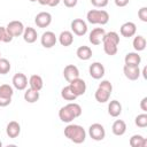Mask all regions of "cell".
<instances>
[{"label": "cell", "mask_w": 147, "mask_h": 147, "mask_svg": "<svg viewBox=\"0 0 147 147\" xmlns=\"http://www.w3.org/2000/svg\"><path fill=\"white\" fill-rule=\"evenodd\" d=\"M64 136L74 144H83L86 139V131L82 125L68 124L64 127Z\"/></svg>", "instance_id": "6da1fadb"}, {"label": "cell", "mask_w": 147, "mask_h": 147, "mask_svg": "<svg viewBox=\"0 0 147 147\" xmlns=\"http://www.w3.org/2000/svg\"><path fill=\"white\" fill-rule=\"evenodd\" d=\"M87 22L91 24L105 25L109 22V14L103 9H91L86 14Z\"/></svg>", "instance_id": "7a4b0ae2"}, {"label": "cell", "mask_w": 147, "mask_h": 147, "mask_svg": "<svg viewBox=\"0 0 147 147\" xmlns=\"http://www.w3.org/2000/svg\"><path fill=\"white\" fill-rule=\"evenodd\" d=\"M88 134L90 137L95 141H101L106 137V130L102 124L100 123H93L88 127Z\"/></svg>", "instance_id": "3957f363"}, {"label": "cell", "mask_w": 147, "mask_h": 147, "mask_svg": "<svg viewBox=\"0 0 147 147\" xmlns=\"http://www.w3.org/2000/svg\"><path fill=\"white\" fill-rule=\"evenodd\" d=\"M70 26H71V31L74 32V34H76L78 37H83L87 32V24L82 18H75L71 22Z\"/></svg>", "instance_id": "277c9868"}, {"label": "cell", "mask_w": 147, "mask_h": 147, "mask_svg": "<svg viewBox=\"0 0 147 147\" xmlns=\"http://www.w3.org/2000/svg\"><path fill=\"white\" fill-rule=\"evenodd\" d=\"M34 23L38 28H47L52 23V15L48 11H40L34 17Z\"/></svg>", "instance_id": "5b68a950"}, {"label": "cell", "mask_w": 147, "mask_h": 147, "mask_svg": "<svg viewBox=\"0 0 147 147\" xmlns=\"http://www.w3.org/2000/svg\"><path fill=\"white\" fill-rule=\"evenodd\" d=\"M69 86L71 87L72 92L77 96H80V95L85 94V92H86V83L79 77L76 78V79H72L71 82H69Z\"/></svg>", "instance_id": "8992f818"}, {"label": "cell", "mask_w": 147, "mask_h": 147, "mask_svg": "<svg viewBox=\"0 0 147 147\" xmlns=\"http://www.w3.org/2000/svg\"><path fill=\"white\" fill-rule=\"evenodd\" d=\"M24 25L21 21H11L7 24L6 29L7 31L13 36V37H20L23 34V31H24Z\"/></svg>", "instance_id": "52a82bcc"}, {"label": "cell", "mask_w": 147, "mask_h": 147, "mask_svg": "<svg viewBox=\"0 0 147 147\" xmlns=\"http://www.w3.org/2000/svg\"><path fill=\"white\" fill-rule=\"evenodd\" d=\"M105 67L100 62H93L88 68V74L93 79H101L105 76Z\"/></svg>", "instance_id": "ba28073f"}, {"label": "cell", "mask_w": 147, "mask_h": 147, "mask_svg": "<svg viewBox=\"0 0 147 147\" xmlns=\"http://www.w3.org/2000/svg\"><path fill=\"white\" fill-rule=\"evenodd\" d=\"M106 34V31L103 28H95L93 29L91 32H90V36H88V40L92 45H100L102 42V39Z\"/></svg>", "instance_id": "9c48e42d"}, {"label": "cell", "mask_w": 147, "mask_h": 147, "mask_svg": "<svg viewBox=\"0 0 147 147\" xmlns=\"http://www.w3.org/2000/svg\"><path fill=\"white\" fill-rule=\"evenodd\" d=\"M56 41H57V38H56L55 33L52 31H46L40 37V42H41L42 47H45V48H52L53 46H55Z\"/></svg>", "instance_id": "30bf717a"}, {"label": "cell", "mask_w": 147, "mask_h": 147, "mask_svg": "<svg viewBox=\"0 0 147 147\" xmlns=\"http://www.w3.org/2000/svg\"><path fill=\"white\" fill-rule=\"evenodd\" d=\"M11 83H13V86H14L16 90H18V91L25 90L26 86H28V84H29L26 76H25L24 74H22V72L15 74L14 77H13V79H11Z\"/></svg>", "instance_id": "8fae6325"}, {"label": "cell", "mask_w": 147, "mask_h": 147, "mask_svg": "<svg viewBox=\"0 0 147 147\" xmlns=\"http://www.w3.org/2000/svg\"><path fill=\"white\" fill-rule=\"evenodd\" d=\"M123 72H124V76L129 80H137L141 75L139 65H126L125 64L123 68Z\"/></svg>", "instance_id": "7c38bea8"}, {"label": "cell", "mask_w": 147, "mask_h": 147, "mask_svg": "<svg viewBox=\"0 0 147 147\" xmlns=\"http://www.w3.org/2000/svg\"><path fill=\"white\" fill-rule=\"evenodd\" d=\"M63 76H64V79L69 83L71 82L72 79H76L79 77V70L76 65L74 64H68L64 67L63 69Z\"/></svg>", "instance_id": "4fadbf2b"}, {"label": "cell", "mask_w": 147, "mask_h": 147, "mask_svg": "<svg viewBox=\"0 0 147 147\" xmlns=\"http://www.w3.org/2000/svg\"><path fill=\"white\" fill-rule=\"evenodd\" d=\"M119 32L123 37L125 38H130V37H133L137 32V25L133 23V22H125L124 24L121 25V29H119Z\"/></svg>", "instance_id": "5bb4252c"}, {"label": "cell", "mask_w": 147, "mask_h": 147, "mask_svg": "<svg viewBox=\"0 0 147 147\" xmlns=\"http://www.w3.org/2000/svg\"><path fill=\"white\" fill-rule=\"evenodd\" d=\"M6 133L9 138H17L21 133V125L18 124V122L16 121H11L7 124V127H6Z\"/></svg>", "instance_id": "9a60e30c"}, {"label": "cell", "mask_w": 147, "mask_h": 147, "mask_svg": "<svg viewBox=\"0 0 147 147\" xmlns=\"http://www.w3.org/2000/svg\"><path fill=\"white\" fill-rule=\"evenodd\" d=\"M59 117L64 123H70L71 121H74L76 118L75 115L72 114V111L70 110V108L67 105L60 108V110H59Z\"/></svg>", "instance_id": "2e32d148"}, {"label": "cell", "mask_w": 147, "mask_h": 147, "mask_svg": "<svg viewBox=\"0 0 147 147\" xmlns=\"http://www.w3.org/2000/svg\"><path fill=\"white\" fill-rule=\"evenodd\" d=\"M59 42L64 47L71 46L74 42V33L71 31H68V30L62 31L59 36Z\"/></svg>", "instance_id": "e0dca14e"}, {"label": "cell", "mask_w": 147, "mask_h": 147, "mask_svg": "<svg viewBox=\"0 0 147 147\" xmlns=\"http://www.w3.org/2000/svg\"><path fill=\"white\" fill-rule=\"evenodd\" d=\"M111 131L117 137L123 136L126 132V123L123 119H116L111 125Z\"/></svg>", "instance_id": "ac0fdd59"}, {"label": "cell", "mask_w": 147, "mask_h": 147, "mask_svg": "<svg viewBox=\"0 0 147 147\" xmlns=\"http://www.w3.org/2000/svg\"><path fill=\"white\" fill-rule=\"evenodd\" d=\"M23 39L25 42L28 44H33L36 40H37V37H38V33L36 31V29L31 28V26H28V28H24V31H23Z\"/></svg>", "instance_id": "d6986e66"}, {"label": "cell", "mask_w": 147, "mask_h": 147, "mask_svg": "<svg viewBox=\"0 0 147 147\" xmlns=\"http://www.w3.org/2000/svg\"><path fill=\"white\" fill-rule=\"evenodd\" d=\"M108 114L111 117H118L122 114V105L117 100H111L108 105Z\"/></svg>", "instance_id": "ffe728a7"}, {"label": "cell", "mask_w": 147, "mask_h": 147, "mask_svg": "<svg viewBox=\"0 0 147 147\" xmlns=\"http://www.w3.org/2000/svg\"><path fill=\"white\" fill-rule=\"evenodd\" d=\"M76 55L79 60H83V61H87L92 57V49L88 47V46H79L76 51Z\"/></svg>", "instance_id": "44dd1931"}, {"label": "cell", "mask_w": 147, "mask_h": 147, "mask_svg": "<svg viewBox=\"0 0 147 147\" xmlns=\"http://www.w3.org/2000/svg\"><path fill=\"white\" fill-rule=\"evenodd\" d=\"M124 62L126 65H139L141 62V56L138 54V52H130L125 55Z\"/></svg>", "instance_id": "7402d4cb"}, {"label": "cell", "mask_w": 147, "mask_h": 147, "mask_svg": "<svg viewBox=\"0 0 147 147\" xmlns=\"http://www.w3.org/2000/svg\"><path fill=\"white\" fill-rule=\"evenodd\" d=\"M110 94H111L110 92H108V91H106V90H103L101 87H98L96 91H95V93H94V98H95V100L98 102L105 103V102H107L109 100Z\"/></svg>", "instance_id": "603a6c76"}, {"label": "cell", "mask_w": 147, "mask_h": 147, "mask_svg": "<svg viewBox=\"0 0 147 147\" xmlns=\"http://www.w3.org/2000/svg\"><path fill=\"white\" fill-rule=\"evenodd\" d=\"M131 147H145L147 145V139L144 138L141 134H133L129 141Z\"/></svg>", "instance_id": "cb8c5ba5"}, {"label": "cell", "mask_w": 147, "mask_h": 147, "mask_svg": "<svg viewBox=\"0 0 147 147\" xmlns=\"http://www.w3.org/2000/svg\"><path fill=\"white\" fill-rule=\"evenodd\" d=\"M24 100L29 103H34L39 100V91L33 90V88H28L24 92Z\"/></svg>", "instance_id": "d4e9b609"}, {"label": "cell", "mask_w": 147, "mask_h": 147, "mask_svg": "<svg viewBox=\"0 0 147 147\" xmlns=\"http://www.w3.org/2000/svg\"><path fill=\"white\" fill-rule=\"evenodd\" d=\"M29 85L31 88L33 90H37V91H40L44 86V82H42V78L39 76V75H32L30 78H29Z\"/></svg>", "instance_id": "484cf974"}, {"label": "cell", "mask_w": 147, "mask_h": 147, "mask_svg": "<svg viewBox=\"0 0 147 147\" xmlns=\"http://www.w3.org/2000/svg\"><path fill=\"white\" fill-rule=\"evenodd\" d=\"M102 42H108V44H113V45H117L119 44V34L115 31H110L107 32L102 39Z\"/></svg>", "instance_id": "4316f807"}, {"label": "cell", "mask_w": 147, "mask_h": 147, "mask_svg": "<svg viewBox=\"0 0 147 147\" xmlns=\"http://www.w3.org/2000/svg\"><path fill=\"white\" fill-rule=\"evenodd\" d=\"M132 45H133V48L137 51V52H141L146 48V39L144 36H137L134 37L133 41H132Z\"/></svg>", "instance_id": "83f0119b"}, {"label": "cell", "mask_w": 147, "mask_h": 147, "mask_svg": "<svg viewBox=\"0 0 147 147\" xmlns=\"http://www.w3.org/2000/svg\"><path fill=\"white\" fill-rule=\"evenodd\" d=\"M61 96L65 100V101H75L77 99V95L72 92L71 87L68 85V86H64L62 90H61Z\"/></svg>", "instance_id": "f1b7e54d"}, {"label": "cell", "mask_w": 147, "mask_h": 147, "mask_svg": "<svg viewBox=\"0 0 147 147\" xmlns=\"http://www.w3.org/2000/svg\"><path fill=\"white\" fill-rule=\"evenodd\" d=\"M10 69H11L10 62L5 57H0V75L8 74L10 71Z\"/></svg>", "instance_id": "f546056e"}, {"label": "cell", "mask_w": 147, "mask_h": 147, "mask_svg": "<svg viewBox=\"0 0 147 147\" xmlns=\"http://www.w3.org/2000/svg\"><path fill=\"white\" fill-rule=\"evenodd\" d=\"M134 123L140 129H144L147 126V114L146 113H142V114H139L136 119H134Z\"/></svg>", "instance_id": "4dcf8cb0"}, {"label": "cell", "mask_w": 147, "mask_h": 147, "mask_svg": "<svg viewBox=\"0 0 147 147\" xmlns=\"http://www.w3.org/2000/svg\"><path fill=\"white\" fill-rule=\"evenodd\" d=\"M102 45H103V51H105V53H106L107 55H109V56L115 55V54L117 53V51H118L117 45H113V44H108V42H102Z\"/></svg>", "instance_id": "1f68e13d"}, {"label": "cell", "mask_w": 147, "mask_h": 147, "mask_svg": "<svg viewBox=\"0 0 147 147\" xmlns=\"http://www.w3.org/2000/svg\"><path fill=\"white\" fill-rule=\"evenodd\" d=\"M13 36L7 31L6 26H0V39L2 42H10L13 40Z\"/></svg>", "instance_id": "d6a6232c"}, {"label": "cell", "mask_w": 147, "mask_h": 147, "mask_svg": "<svg viewBox=\"0 0 147 147\" xmlns=\"http://www.w3.org/2000/svg\"><path fill=\"white\" fill-rule=\"evenodd\" d=\"M0 94L5 95V96H10L11 98L13 94H14V90H13V87L10 85L2 84V85H0Z\"/></svg>", "instance_id": "836d02e7"}, {"label": "cell", "mask_w": 147, "mask_h": 147, "mask_svg": "<svg viewBox=\"0 0 147 147\" xmlns=\"http://www.w3.org/2000/svg\"><path fill=\"white\" fill-rule=\"evenodd\" d=\"M98 87H101V88H103V90H106V91H108V92H113V85H111V83L109 82V80H101V83L99 84V86Z\"/></svg>", "instance_id": "e575fe53"}, {"label": "cell", "mask_w": 147, "mask_h": 147, "mask_svg": "<svg viewBox=\"0 0 147 147\" xmlns=\"http://www.w3.org/2000/svg\"><path fill=\"white\" fill-rule=\"evenodd\" d=\"M138 17L142 22H147V7H141L138 10Z\"/></svg>", "instance_id": "d590c367"}, {"label": "cell", "mask_w": 147, "mask_h": 147, "mask_svg": "<svg viewBox=\"0 0 147 147\" xmlns=\"http://www.w3.org/2000/svg\"><path fill=\"white\" fill-rule=\"evenodd\" d=\"M108 1L109 0H91V3L94 6V7H98V8H103L108 5Z\"/></svg>", "instance_id": "8d00e7d4"}, {"label": "cell", "mask_w": 147, "mask_h": 147, "mask_svg": "<svg viewBox=\"0 0 147 147\" xmlns=\"http://www.w3.org/2000/svg\"><path fill=\"white\" fill-rule=\"evenodd\" d=\"M10 102H11L10 96H5L0 94V107H7L8 105H10Z\"/></svg>", "instance_id": "74e56055"}, {"label": "cell", "mask_w": 147, "mask_h": 147, "mask_svg": "<svg viewBox=\"0 0 147 147\" xmlns=\"http://www.w3.org/2000/svg\"><path fill=\"white\" fill-rule=\"evenodd\" d=\"M62 1H63L64 6L68 7V8H74L78 3V0H62Z\"/></svg>", "instance_id": "f35d334b"}, {"label": "cell", "mask_w": 147, "mask_h": 147, "mask_svg": "<svg viewBox=\"0 0 147 147\" xmlns=\"http://www.w3.org/2000/svg\"><path fill=\"white\" fill-rule=\"evenodd\" d=\"M114 2L117 7H125V6L129 5L130 0H114Z\"/></svg>", "instance_id": "ab89813d"}, {"label": "cell", "mask_w": 147, "mask_h": 147, "mask_svg": "<svg viewBox=\"0 0 147 147\" xmlns=\"http://www.w3.org/2000/svg\"><path fill=\"white\" fill-rule=\"evenodd\" d=\"M140 108H141V110H142L144 113L147 111V96L142 98V100L140 101Z\"/></svg>", "instance_id": "60d3db41"}, {"label": "cell", "mask_w": 147, "mask_h": 147, "mask_svg": "<svg viewBox=\"0 0 147 147\" xmlns=\"http://www.w3.org/2000/svg\"><path fill=\"white\" fill-rule=\"evenodd\" d=\"M60 2H61V0H49L48 6H49V7H56Z\"/></svg>", "instance_id": "b9f144b4"}, {"label": "cell", "mask_w": 147, "mask_h": 147, "mask_svg": "<svg viewBox=\"0 0 147 147\" xmlns=\"http://www.w3.org/2000/svg\"><path fill=\"white\" fill-rule=\"evenodd\" d=\"M37 1L42 6H48V3H49V0H37Z\"/></svg>", "instance_id": "7bdbcfd3"}, {"label": "cell", "mask_w": 147, "mask_h": 147, "mask_svg": "<svg viewBox=\"0 0 147 147\" xmlns=\"http://www.w3.org/2000/svg\"><path fill=\"white\" fill-rule=\"evenodd\" d=\"M146 71H147V68H146V67H145V68H144V69H142V72H141V74H142V76H144V78H145V79H146V78H147V75H146Z\"/></svg>", "instance_id": "ee69618b"}, {"label": "cell", "mask_w": 147, "mask_h": 147, "mask_svg": "<svg viewBox=\"0 0 147 147\" xmlns=\"http://www.w3.org/2000/svg\"><path fill=\"white\" fill-rule=\"evenodd\" d=\"M30 1H31V2H36L37 0H30Z\"/></svg>", "instance_id": "f6af8a7d"}, {"label": "cell", "mask_w": 147, "mask_h": 147, "mask_svg": "<svg viewBox=\"0 0 147 147\" xmlns=\"http://www.w3.org/2000/svg\"><path fill=\"white\" fill-rule=\"evenodd\" d=\"M1 146H2V142H1V141H0V147H1Z\"/></svg>", "instance_id": "bcb514c9"}, {"label": "cell", "mask_w": 147, "mask_h": 147, "mask_svg": "<svg viewBox=\"0 0 147 147\" xmlns=\"http://www.w3.org/2000/svg\"><path fill=\"white\" fill-rule=\"evenodd\" d=\"M0 57H1V53H0Z\"/></svg>", "instance_id": "7dc6e473"}, {"label": "cell", "mask_w": 147, "mask_h": 147, "mask_svg": "<svg viewBox=\"0 0 147 147\" xmlns=\"http://www.w3.org/2000/svg\"><path fill=\"white\" fill-rule=\"evenodd\" d=\"M0 42H1V39H0Z\"/></svg>", "instance_id": "c3c4849f"}]
</instances>
